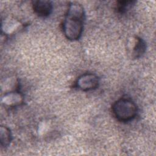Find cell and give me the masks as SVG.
Masks as SVG:
<instances>
[{"label": "cell", "mask_w": 156, "mask_h": 156, "mask_svg": "<svg viewBox=\"0 0 156 156\" xmlns=\"http://www.w3.org/2000/svg\"><path fill=\"white\" fill-rule=\"evenodd\" d=\"M134 1H118L116 5V10L119 13H124L129 9H130L132 5L135 4Z\"/></svg>", "instance_id": "ba28073f"}, {"label": "cell", "mask_w": 156, "mask_h": 156, "mask_svg": "<svg viewBox=\"0 0 156 156\" xmlns=\"http://www.w3.org/2000/svg\"><path fill=\"white\" fill-rule=\"evenodd\" d=\"M32 7L34 12L40 17L49 16L52 10V4L50 1L37 0L32 2Z\"/></svg>", "instance_id": "277c9868"}, {"label": "cell", "mask_w": 156, "mask_h": 156, "mask_svg": "<svg viewBox=\"0 0 156 156\" xmlns=\"http://www.w3.org/2000/svg\"><path fill=\"white\" fill-rule=\"evenodd\" d=\"M12 135L10 129L6 126H1L0 127V143L4 147H7L11 143Z\"/></svg>", "instance_id": "52a82bcc"}, {"label": "cell", "mask_w": 156, "mask_h": 156, "mask_svg": "<svg viewBox=\"0 0 156 156\" xmlns=\"http://www.w3.org/2000/svg\"><path fill=\"white\" fill-rule=\"evenodd\" d=\"M132 51L130 54L132 58H138L141 57L146 52V44L144 40L139 37H135L132 41Z\"/></svg>", "instance_id": "5b68a950"}, {"label": "cell", "mask_w": 156, "mask_h": 156, "mask_svg": "<svg viewBox=\"0 0 156 156\" xmlns=\"http://www.w3.org/2000/svg\"><path fill=\"white\" fill-rule=\"evenodd\" d=\"M85 13L83 6L77 2H71L62 24L65 37L72 41L79 40L82 36Z\"/></svg>", "instance_id": "6da1fadb"}, {"label": "cell", "mask_w": 156, "mask_h": 156, "mask_svg": "<svg viewBox=\"0 0 156 156\" xmlns=\"http://www.w3.org/2000/svg\"><path fill=\"white\" fill-rule=\"evenodd\" d=\"M112 112L113 115L118 121L127 122L135 118L138 107L135 102L131 99L121 98L112 104Z\"/></svg>", "instance_id": "7a4b0ae2"}, {"label": "cell", "mask_w": 156, "mask_h": 156, "mask_svg": "<svg viewBox=\"0 0 156 156\" xmlns=\"http://www.w3.org/2000/svg\"><path fill=\"white\" fill-rule=\"evenodd\" d=\"M99 84L98 76L93 73H85L80 76L76 81V87L84 91L93 90Z\"/></svg>", "instance_id": "3957f363"}, {"label": "cell", "mask_w": 156, "mask_h": 156, "mask_svg": "<svg viewBox=\"0 0 156 156\" xmlns=\"http://www.w3.org/2000/svg\"><path fill=\"white\" fill-rule=\"evenodd\" d=\"M23 96L20 92L12 91L5 94L2 101L6 105L15 107L21 105L23 102Z\"/></svg>", "instance_id": "8992f818"}]
</instances>
